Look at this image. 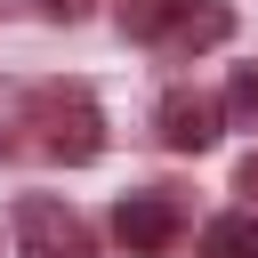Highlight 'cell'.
Instances as JSON below:
<instances>
[{
    "instance_id": "6da1fadb",
    "label": "cell",
    "mask_w": 258,
    "mask_h": 258,
    "mask_svg": "<svg viewBox=\"0 0 258 258\" xmlns=\"http://www.w3.org/2000/svg\"><path fill=\"white\" fill-rule=\"evenodd\" d=\"M32 121H40V153H56V161H97L105 153V113L81 89H32Z\"/></svg>"
},
{
    "instance_id": "7a4b0ae2",
    "label": "cell",
    "mask_w": 258,
    "mask_h": 258,
    "mask_svg": "<svg viewBox=\"0 0 258 258\" xmlns=\"http://www.w3.org/2000/svg\"><path fill=\"white\" fill-rule=\"evenodd\" d=\"M177 202L169 194H121V210H113V242L129 250V258H161L169 242H177Z\"/></svg>"
},
{
    "instance_id": "3957f363",
    "label": "cell",
    "mask_w": 258,
    "mask_h": 258,
    "mask_svg": "<svg viewBox=\"0 0 258 258\" xmlns=\"http://www.w3.org/2000/svg\"><path fill=\"white\" fill-rule=\"evenodd\" d=\"M153 121H161V145H169V153H210V145H218V121H226V113H218V105H210L202 89H169Z\"/></svg>"
},
{
    "instance_id": "277c9868",
    "label": "cell",
    "mask_w": 258,
    "mask_h": 258,
    "mask_svg": "<svg viewBox=\"0 0 258 258\" xmlns=\"http://www.w3.org/2000/svg\"><path fill=\"white\" fill-rule=\"evenodd\" d=\"M226 32H234V8H226V0H169L161 48H169V56H194V48H218Z\"/></svg>"
},
{
    "instance_id": "5b68a950",
    "label": "cell",
    "mask_w": 258,
    "mask_h": 258,
    "mask_svg": "<svg viewBox=\"0 0 258 258\" xmlns=\"http://www.w3.org/2000/svg\"><path fill=\"white\" fill-rule=\"evenodd\" d=\"M202 258H258V218H210Z\"/></svg>"
},
{
    "instance_id": "8992f818",
    "label": "cell",
    "mask_w": 258,
    "mask_h": 258,
    "mask_svg": "<svg viewBox=\"0 0 258 258\" xmlns=\"http://www.w3.org/2000/svg\"><path fill=\"white\" fill-rule=\"evenodd\" d=\"M161 24H169V0H121V32L129 40H161Z\"/></svg>"
},
{
    "instance_id": "52a82bcc",
    "label": "cell",
    "mask_w": 258,
    "mask_h": 258,
    "mask_svg": "<svg viewBox=\"0 0 258 258\" xmlns=\"http://www.w3.org/2000/svg\"><path fill=\"white\" fill-rule=\"evenodd\" d=\"M226 121H234V129H258V64L234 73V89H226Z\"/></svg>"
},
{
    "instance_id": "ba28073f",
    "label": "cell",
    "mask_w": 258,
    "mask_h": 258,
    "mask_svg": "<svg viewBox=\"0 0 258 258\" xmlns=\"http://www.w3.org/2000/svg\"><path fill=\"white\" fill-rule=\"evenodd\" d=\"M40 8H48L56 24H81V16H89V0H40Z\"/></svg>"
},
{
    "instance_id": "9c48e42d",
    "label": "cell",
    "mask_w": 258,
    "mask_h": 258,
    "mask_svg": "<svg viewBox=\"0 0 258 258\" xmlns=\"http://www.w3.org/2000/svg\"><path fill=\"white\" fill-rule=\"evenodd\" d=\"M242 194H250V202H258V153H250V161H242Z\"/></svg>"
}]
</instances>
